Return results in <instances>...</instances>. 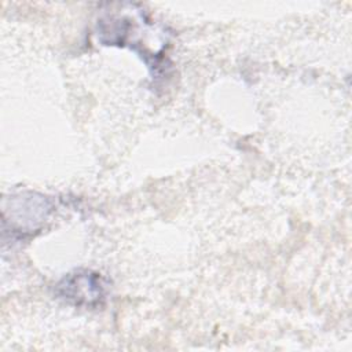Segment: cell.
Here are the masks:
<instances>
[{
	"instance_id": "cell-1",
	"label": "cell",
	"mask_w": 352,
	"mask_h": 352,
	"mask_svg": "<svg viewBox=\"0 0 352 352\" xmlns=\"http://www.w3.org/2000/svg\"><path fill=\"white\" fill-rule=\"evenodd\" d=\"M55 294L70 305L96 308L106 300L107 280L96 271L76 270L56 283Z\"/></svg>"
}]
</instances>
